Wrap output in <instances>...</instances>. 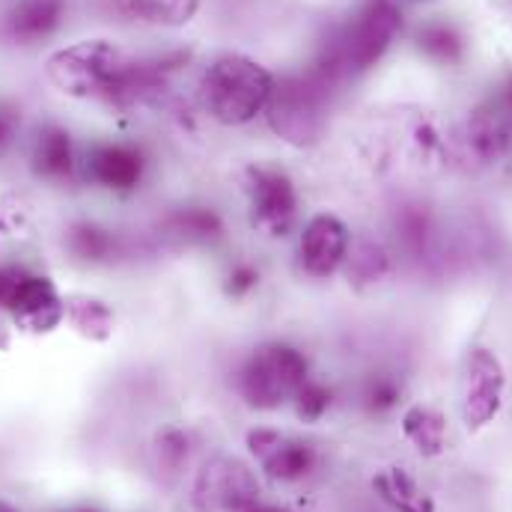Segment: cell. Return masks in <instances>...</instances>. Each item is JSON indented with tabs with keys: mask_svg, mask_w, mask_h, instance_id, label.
Returning <instances> with one entry per match:
<instances>
[{
	"mask_svg": "<svg viewBox=\"0 0 512 512\" xmlns=\"http://www.w3.org/2000/svg\"><path fill=\"white\" fill-rule=\"evenodd\" d=\"M340 87L343 84L316 60L304 72L274 81V93L265 111L268 126L292 146H307L319 140L328 120V105Z\"/></svg>",
	"mask_w": 512,
	"mask_h": 512,
	"instance_id": "cell-1",
	"label": "cell"
},
{
	"mask_svg": "<svg viewBox=\"0 0 512 512\" xmlns=\"http://www.w3.org/2000/svg\"><path fill=\"white\" fill-rule=\"evenodd\" d=\"M274 93V75L245 54L218 57L200 84L203 108L221 126H248L268 111Z\"/></svg>",
	"mask_w": 512,
	"mask_h": 512,
	"instance_id": "cell-2",
	"label": "cell"
},
{
	"mask_svg": "<svg viewBox=\"0 0 512 512\" xmlns=\"http://www.w3.org/2000/svg\"><path fill=\"white\" fill-rule=\"evenodd\" d=\"M402 30V15L390 0H367L319 51L343 81L373 69Z\"/></svg>",
	"mask_w": 512,
	"mask_h": 512,
	"instance_id": "cell-3",
	"label": "cell"
},
{
	"mask_svg": "<svg viewBox=\"0 0 512 512\" xmlns=\"http://www.w3.org/2000/svg\"><path fill=\"white\" fill-rule=\"evenodd\" d=\"M310 379L307 355L283 340L256 346L239 367L236 387L239 396L256 411H274L283 402L295 399L301 384Z\"/></svg>",
	"mask_w": 512,
	"mask_h": 512,
	"instance_id": "cell-4",
	"label": "cell"
},
{
	"mask_svg": "<svg viewBox=\"0 0 512 512\" xmlns=\"http://www.w3.org/2000/svg\"><path fill=\"white\" fill-rule=\"evenodd\" d=\"M128 60L108 39H84L48 57V81L75 99H108Z\"/></svg>",
	"mask_w": 512,
	"mask_h": 512,
	"instance_id": "cell-5",
	"label": "cell"
},
{
	"mask_svg": "<svg viewBox=\"0 0 512 512\" xmlns=\"http://www.w3.org/2000/svg\"><path fill=\"white\" fill-rule=\"evenodd\" d=\"M0 310L12 313L27 331H51L66 316L57 286L24 265H0Z\"/></svg>",
	"mask_w": 512,
	"mask_h": 512,
	"instance_id": "cell-6",
	"label": "cell"
},
{
	"mask_svg": "<svg viewBox=\"0 0 512 512\" xmlns=\"http://www.w3.org/2000/svg\"><path fill=\"white\" fill-rule=\"evenodd\" d=\"M251 224L271 239H286L298 224V191L277 164H251L245 173Z\"/></svg>",
	"mask_w": 512,
	"mask_h": 512,
	"instance_id": "cell-7",
	"label": "cell"
},
{
	"mask_svg": "<svg viewBox=\"0 0 512 512\" xmlns=\"http://www.w3.org/2000/svg\"><path fill=\"white\" fill-rule=\"evenodd\" d=\"M259 480L242 459H212L194 483L197 512H248L259 504Z\"/></svg>",
	"mask_w": 512,
	"mask_h": 512,
	"instance_id": "cell-8",
	"label": "cell"
},
{
	"mask_svg": "<svg viewBox=\"0 0 512 512\" xmlns=\"http://www.w3.org/2000/svg\"><path fill=\"white\" fill-rule=\"evenodd\" d=\"M465 140L480 164H512V75L492 99L471 111Z\"/></svg>",
	"mask_w": 512,
	"mask_h": 512,
	"instance_id": "cell-9",
	"label": "cell"
},
{
	"mask_svg": "<svg viewBox=\"0 0 512 512\" xmlns=\"http://www.w3.org/2000/svg\"><path fill=\"white\" fill-rule=\"evenodd\" d=\"M248 447L259 468L277 483H301L319 465V450L310 441L277 429H254L248 435Z\"/></svg>",
	"mask_w": 512,
	"mask_h": 512,
	"instance_id": "cell-10",
	"label": "cell"
},
{
	"mask_svg": "<svg viewBox=\"0 0 512 512\" xmlns=\"http://www.w3.org/2000/svg\"><path fill=\"white\" fill-rule=\"evenodd\" d=\"M504 367L489 349H474L468 358L465 384H462V417L468 429H480L495 420L504 405Z\"/></svg>",
	"mask_w": 512,
	"mask_h": 512,
	"instance_id": "cell-11",
	"label": "cell"
},
{
	"mask_svg": "<svg viewBox=\"0 0 512 512\" xmlns=\"http://www.w3.org/2000/svg\"><path fill=\"white\" fill-rule=\"evenodd\" d=\"M349 256V230L337 215H316L304 224L298 239V262L301 271L325 280L331 277Z\"/></svg>",
	"mask_w": 512,
	"mask_h": 512,
	"instance_id": "cell-12",
	"label": "cell"
},
{
	"mask_svg": "<svg viewBox=\"0 0 512 512\" xmlns=\"http://www.w3.org/2000/svg\"><path fill=\"white\" fill-rule=\"evenodd\" d=\"M84 173L93 185L105 191L126 194L143 182L146 173V155L143 149L131 143H99L87 152Z\"/></svg>",
	"mask_w": 512,
	"mask_h": 512,
	"instance_id": "cell-13",
	"label": "cell"
},
{
	"mask_svg": "<svg viewBox=\"0 0 512 512\" xmlns=\"http://www.w3.org/2000/svg\"><path fill=\"white\" fill-rule=\"evenodd\" d=\"M63 12H66V0H18L6 12V33L9 39L24 45L39 42L57 30Z\"/></svg>",
	"mask_w": 512,
	"mask_h": 512,
	"instance_id": "cell-14",
	"label": "cell"
},
{
	"mask_svg": "<svg viewBox=\"0 0 512 512\" xmlns=\"http://www.w3.org/2000/svg\"><path fill=\"white\" fill-rule=\"evenodd\" d=\"M161 233L176 245H212L224 236V218L212 206H182L161 221Z\"/></svg>",
	"mask_w": 512,
	"mask_h": 512,
	"instance_id": "cell-15",
	"label": "cell"
},
{
	"mask_svg": "<svg viewBox=\"0 0 512 512\" xmlns=\"http://www.w3.org/2000/svg\"><path fill=\"white\" fill-rule=\"evenodd\" d=\"M30 164H33V173H36L39 179H48V182L69 179L72 170H75L72 134L63 126L39 128V134H36V140H33Z\"/></svg>",
	"mask_w": 512,
	"mask_h": 512,
	"instance_id": "cell-16",
	"label": "cell"
},
{
	"mask_svg": "<svg viewBox=\"0 0 512 512\" xmlns=\"http://www.w3.org/2000/svg\"><path fill=\"white\" fill-rule=\"evenodd\" d=\"M373 489L382 498L384 504L393 512H435L432 498L417 486V480L399 468V465H387L376 477H373Z\"/></svg>",
	"mask_w": 512,
	"mask_h": 512,
	"instance_id": "cell-17",
	"label": "cell"
},
{
	"mask_svg": "<svg viewBox=\"0 0 512 512\" xmlns=\"http://www.w3.org/2000/svg\"><path fill=\"white\" fill-rule=\"evenodd\" d=\"M402 432L405 438L423 453V456H438L444 453L447 444V423L438 411L426 405H411L402 417Z\"/></svg>",
	"mask_w": 512,
	"mask_h": 512,
	"instance_id": "cell-18",
	"label": "cell"
},
{
	"mask_svg": "<svg viewBox=\"0 0 512 512\" xmlns=\"http://www.w3.org/2000/svg\"><path fill=\"white\" fill-rule=\"evenodd\" d=\"M66 245L69 251L84 259V262H111L114 256L120 254V239L108 230V227H99V224H90V221H81L69 230L66 236Z\"/></svg>",
	"mask_w": 512,
	"mask_h": 512,
	"instance_id": "cell-19",
	"label": "cell"
},
{
	"mask_svg": "<svg viewBox=\"0 0 512 512\" xmlns=\"http://www.w3.org/2000/svg\"><path fill=\"white\" fill-rule=\"evenodd\" d=\"M200 0H128L131 15L158 27H182L197 15Z\"/></svg>",
	"mask_w": 512,
	"mask_h": 512,
	"instance_id": "cell-20",
	"label": "cell"
},
{
	"mask_svg": "<svg viewBox=\"0 0 512 512\" xmlns=\"http://www.w3.org/2000/svg\"><path fill=\"white\" fill-rule=\"evenodd\" d=\"M69 319L90 340H105L114 331V313L99 298H75L69 304Z\"/></svg>",
	"mask_w": 512,
	"mask_h": 512,
	"instance_id": "cell-21",
	"label": "cell"
},
{
	"mask_svg": "<svg viewBox=\"0 0 512 512\" xmlns=\"http://www.w3.org/2000/svg\"><path fill=\"white\" fill-rule=\"evenodd\" d=\"M417 45L426 57L438 60V63H456L462 57V36L456 27L438 21V24H426L420 33H417Z\"/></svg>",
	"mask_w": 512,
	"mask_h": 512,
	"instance_id": "cell-22",
	"label": "cell"
},
{
	"mask_svg": "<svg viewBox=\"0 0 512 512\" xmlns=\"http://www.w3.org/2000/svg\"><path fill=\"white\" fill-rule=\"evenodd\" d=\"M396 236H399V242H402V248L408 254H423L426 245H429V236H432L429 212L420 209V206L399 209V215H396Z\"/></svg>",
	"mask_w": 512,
	"mask_h": 512,
	"instance_id": "cell-23",
	"label": "cell"
},
{
	"mask_svg": "<svg viewBox=\"0 0 512 512\" xmlns=\"http://www.w3.org/2000/svg\"><path fill=\"white\" fill-rule=\"evenodd\" d=\"M349 262V274L358 280V283H376L382 280L384 274L390 271V259L379 242H358L352 248V254L346 256Z\"/></svg>",
	"mask_w": 512,
	"mask_h": 512,
	"instance_id": "cell-24",
	"label": "cell"
},
{
	"mask_svg": "<svg viewBox=\"0 0 512 512\" xmlns=\"http://www.w3.org/2000/svg\"><path fill=\"white\" fill-rule=\"evenodd\" d=\"M292 402H295L298 420H304V423H319V420L328 414V408H331V402H334V393H331V387L325 382L307 379V382L301 384V390L295 393Z\"/></svg>",
	"mask_w": 512,
	"mask_h": 512,
	"instance_id": "cell-25",
	"label": "cell"
},
{
	"mask_svg": "<svg viewBox=\"0 0 512 512\" xmlns=\"http://www.w3.org/2000/svg\"><path fill=\"white\" fill-rule=\"evenodd\" d=\"M399 396H402V384L396 382L393 376H387V373H376V376H370L364 387H361V402H364V408L370 411V414H384V411H390L396 402H399Z\"/></svg>",
	"mask_w": 512,
	"mask_h": 512,
	"instance_id": "cell-26",
	"label": "cell"
},
{
	"mask_svg": "<svg viewBox=\"0 0 512 512\" xmlns=\"http://www.w3.org/2000/svg\"><path fill=\"white\" fill-rule=\"evenodd\" d=\"M259 280H262V271L256 268L251 259H236L224 274V295L233 298V301L251 298L259 289Z\"/></svg>",
	"mask_w": 512,
	"mask_h": 512,
	"instance_id": "cell-27",
	"label": "cell"
},
{
	"mask_svg": "<svg viewBox=\"0 0 512 512\" xmlns=\"http://www.w3.org/2000/svg\"><path fill=\"white\" fill-rule=\"evenodd\" d=\"M158 450H161V462L167 468H182L188 462V456H191V438L182 429H170V432L161 435Z\"/></svg>",
	"mask_w": 512,
	"mask_h": 512,
	"instance_id": "cell-28",
	"label": "cell"
},
{
	"mask_svg": "<svg viewBox=\"0 0 512 512\" xmlns=\"http://www.w3.org/2000/svg\"><path fill=\"white\" fill-rule=\"evenodd\" d=\"M15 128H18V111H15V108L0 105V152L12 143Z\"/></svg>",
	"mask_w": 512,
	"mask_h": 512,
	"instance_id": "cell-29",
	"label": "cell"
},
{
	"mask_svg": "<svg viewBox=\"0 0 512 512\" xmlns=\"http://www.w3.org/2000/svg\"><path fill=\"white\" fill-rule=\"evenodd\" d=\"M0 512H18L12 504H6V501H0Z\"/></svg>",
	"mask_w": 512,
	"mask_h": 512,
	"instance_id": "cell-30",
	"label": "cell"
},
{
	"mask_svg": "<svg viewBox=\"0 0 512 512\" xmlns=\"http://www.w3.org/2000/svg\"><path fill=\"white\" fill-rule=\"evenodd\" d=\"M72 512H96V510H87V507H84V510H72Z\"/></svg>",
	"mask_w": 512,
	"mask_h": 512,
	"instance_id": "cell-31",
	"label": "cell"
},
{
	"mask_svg": "<svg viewBox=\"0 0 512 512\" xmlns=\"http://www.w3.org/2000/svg\"><path fill=\"white\" fill-rule=\"evenodd\" d=\"M289 512H292V510H289Z\"/></svg>",
	"mask_w": 512,
	"mask_h": 512,
	"instance_id": "cell-32",
	"label": "cell"
}]
</instances>
